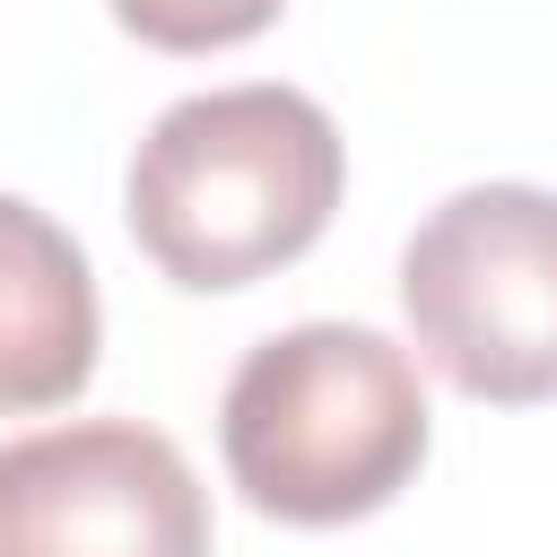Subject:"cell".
Here are the masks:
<instances>
[{
	"mask_svg": "<svg viewBox=\"0 0 557 557\" xmlns=\"http://www.w3.org/2000/svg\"><path fill=\"white\" fill-rule=\"evenodd\" d=\"M287 0H113V17L157 44V52H226L244 35H261Z\"/></svg>",
	"mask_w": 557,
	"mask_h": 557,
	"instance_id": "6",
	"label": "cell"
},
{
	"mask_svg": "<svg viewBox=\"0 0 557 557\" xmlns=\"http://www.w3.org/2000/svg\"><path fill=\"white\" fill-rule=\"evenodd\" d=\"M96 374V278L87 252L0 191V418L52 409Z\"/></svg>",
	"mask_w": 557,
	"mask_h": 557,
	"instance_id": "5",
	"label": "cell"
},
{
	"mask_svg": "<svg viewBox=\"0 0 557 557\" xmlns=\"http://www.w3.org/2000/svg\"><path fill=\"white\" fill-rule=\"evenodd\" d=\"M339 131L305 87L252 78L183 96L148 122L131 157V235L174 287H252L313 252L339 209Z\"/></svg>",
	"mask_w": 557,
	"mask_h": 557,
	"instance_id": "1",
	"label": "cell"
},
{
	"mask_svg": "<svg viewBox=\"0 0 557 557\" xmlns=\"http://www.w3.org/2000/svg\"><path fill=\"white\" fill-rule=\"evenodd\" d=\"M400 305L453 392L496 409L557 400V191H453L400 252Z\"/></svg>",
	"mask_w": 557,
	"mask_h": 557,
	"instance_id": "3",
	"label": "cell"
},
{
	"mask_svg": "<svg viewBox=\"0 0 557 557\" xmlns=\"http://www.w3.org/2000/svg\"><path fill=\"white\" fill-rule=\"evenodd\" d=\"M0 557H209V487L139 418L0 444Z\"/></svg>",
	"mask_w": 557,
	"mask_h": 557,
	"instance_id": "4",
	"label": "cell"
},
{
	"mask_svg": "<svg viewBox=\"0 0 557 557\" xmlns=\"http://www.w3.org/2000/svg\"><path fill=\"white\" fill-rule=\"evenodd\" d=\"M218 444L252 513L331 531L392 505L426 461V392L409 348L366 322H296L261 339L226 400Z\"/></svg>",
	"mask_w": 557,
	"mask_h": 557,
	"instance_id": "2",
	"label": "cell"
}]
</instances>
